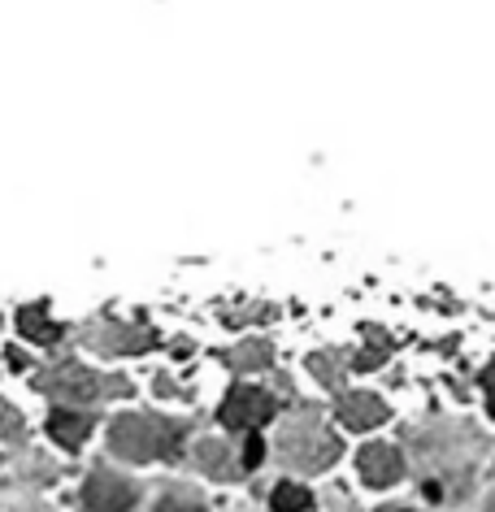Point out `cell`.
Wrapping results in <instances>:
<instances>
[{
  "instance_id": "cell-9",
  "label": "cell",
  "mask_w": 495,
  "mask_h": 512,
  "mask_svg": "<svg viewBox=\"0 0 495 512\" xmlns=\"http://www.w3.org/2000/svg\"><path fill=\"white\" fill-rule=\"evenodd\" d=\"M192 460H196V469L209 473V478H235V473H239V460H235V452L222 439H200Z\"/></svg>"
},
{
  "instance_id": "cell-20",
  "label": "cell",
  "mask_w": 495,
  "mask_h": 512,
  "mask_svg": "<svg viewBox=\"0 0 495 512\" xmlns=\"http://www.w3.org/2000/svg\"><path fill=\"white\" fill-rule=\"evenodd\" d=\"M491 417H495V391H491Z\"/></svg>"
},
{
  "instance_id": "cell-19",
  "label": "cell",
  "mask_w": 495,
  "mask_h": 512,
  "mask_svg": "<svg viewBox=\"0 0 495 512\" xmlns=\"http://www.w3.org/2000/svg\"><path fill=\"white\" fill-rule=\"evenodd\" d=\"M378 512H409V508H400V504H396V508H378Z\"/></svg>"
},
{
  "instance_id": "cell-4",
  "label": "cell",
  "mask_w": 495,
  "mask_h": 512,
  "mask_svg": "<svg viewBox=\"0 0 495 512\" xmlns=\"http://www.w3.org/2000/svg\"><path fill=\"white\" fill-rule=\"evenodd\" d=\"M135 482H126L122 473L113 469H96L92 478L83 486V508L87 512H126L135 504Z\"/></svg>"
},
{
  "instance_id": "cell-8",
  "label": "cell",
  "mask_w": 495,
  "mask_h": 512,
  "mask_svg": "<svg viewBox=\"0 0 495 512\" xmlns=\"http://www.w3.org/2000/svg\"><path fill=\"white\" fill-rule=\"evenodd\" d=\"M357 469H361V478L370 486H391L404 473V460H400V452L391 443H370V447H361Z\"/></svg>"
},
{
  "instance_id": "cell-6",
  "label": "cell",
  "mask_w": 495,
  "mask_h": 512,
  "mask_svg": "<svg viewBox=\"0 0 495 512\" xmlns=\"http://www.w3.org/2000/svg\"><path fill=\"white\" fill-rule=\"evenodd\" d=\"M87 348H96L100 356H126V352H148L152 335L144 326H118V322H100L87 330Z\"/></svg>"
},
{
  "instance_id": "cell-7",
  "label": "cell",
  "mask_w": 495,
  "mask_h": 512,
  "mask_svg": "<svg viewBox=\"0 0 495 512\" xmlns=\"http://www.w3.org/2000/svg\"><path fill=\"white\" fill-rule=\"evenodd\" d=\"M335 417L344 421L348 430H374V426H383L387 421V404L378 400V395H370V391H352V395H339Z\"/></svg>"
},
{
  "instance_id": "cell-12",
  "label": "cell",
  "mask_w": 495,
  "mask_h": 512,
  "mask_svg": "<svg viewBox=\"0 0 495 512\" xmlns=\"http://www.w3.org/2000/svg\"><path fill=\"white\" fill-rule=\"evenodd\" d=\"M48 434H53L57 443H66V447H79L87 434H92V417H83V413H66V408H57L53 417H48Z\"/></svg>"
},
{
  "instance_id": "cell-5",
  "label": "cell",
  "mask_w": 495,
  "mask_h": 512,
  "mask_svg": "<svg viewBox=\"0 0 495 512\" xmlns=\"http://www.w3.org/2000/svg\"><path fill=\"white\" fill-rule=\"evenodd\" d=\"M270 417H274V395H265L257 387H235L222 404V421L231 430H257Z\"/></svg>"
},
{
  "instance_id": "cell-1",
  "label": "cell",
  "mask_w": 495,
  "mask_h": 512,
  "mask_svg": "<svg viewBox=\"0 0 495 512\" xmlns=\"http://www.w3.org/2000/svg\"><path fill=\"white\" fill-rule=\"evenodd\" d=\"M179 439L183 430L165 417H148V413H135V417H118L109 430V447L118 452L122 460H135V465H148V460H170L179 456Z\"/></svg>"
},
{
  "instance_id": "cell-10",
  "label": "cell",
  "mask_w": 495,
  "mask_h": 512,
  "mask_svg": "<svg viewBox=\"0 0 495 512\" xmlns=\"http://www.w3.org/2000/svg\"><path fill=\"white\" fill-rule=\"evenodd\" d=\"M18 326H22V335H27V339H35V343H44V348H53V343H61V339H66V326L48 322L44 304H27V309L18 313Z\"/></svg>"
},
{
  "instance_id": "cell-2",
  "label": "cell",
  "mask_w": 495,
  "mask_h": 512,
  "mask_svg": "<svg viewBox=\"0 0 495 512\" xmlns=\"http://www.w3.org/2000/svg\"><path fill=\"white\" fill-rule=\"evenodd\" d=\"M35 387L53 400H66V404H96V400H109V395H131V382L126 378H100L83 365H53L35 378Z\"/></svg>"
},
{
  "instance_id": "cell-17",
  "label": "cell",
  "mask_w": 495,
  "mask_h": 512,
  "mask_svg": "<svg viewBox=\"0 0 495 512\" xmlns=\"http://www.w3.org/2000/svg\"><path fill=\"white\" fill-rule=\"evenodd\" d=\"M261 456H265V443L257 439V434H248V443H244V469H257Z\"/></svg>"
},
{
  "instance_id": "cell-13",
  "label": "cell",
  "mask_w": 495,
  "mask_h": 512,
  "mask_svg": "<svg viewBox=\"0 0 495 512\" xmlns=\"http://www.w3.org/2000/svg\"><path fill=\"white\" fill-rule=\"evenodd\" d=\"M157 512H205V499H200L196 491H187V486H174V491L161 495Z\"/></svg>"
},
{
  "instance_id": "cell-11",
  "label": "cell",
  "mask_w": 495,
  "mask_h": 512,
  "mask_svg": "<svg viewBox=\"0 0 495 512\" xmlns=\"http://www.w3.org/2000/svg\"><path fill=\"white\" fill-rule=\"evenodd\" d=\"M226 365H231L235 374H257V369L274 365V348L265 339H248V343H239V348L226 352Z\"/></svg>"
},
{
  "instance_id": "cell-16",
  "label": "cell",
  "mask_w": 495,
  "mask_h": 512,
  "mask_svg": "<svg viewBox=\"0 0 495 512\" xmlns=\"http://www.w3.org/2000/svg\"><path fill=\"white\" fill-rule=\"evenodd\" d=\"M18 434H22V417H18V408L0 400V439H18Z\"/></svg>"
},
{
  "instance_id": "cell-3",
  "label": "cell",
  "mask_w": 495,
  "mask_h": 512,
  "mask_svg": "<svg viewBox=\"0 0 495 512\" xmlns=\"http://www.w3.org/2000/svg\"><path fill=\"white\" fill-rule=\"evenodd\" d=\"M278 452H283L287 469L317 473V469H326V465H335L339 460V439L326 426H317V421H296V426L283 430Z\"/></svg>"
},
{
  "instance_id": "cell-15",
  "label": "cell",
  "mask_w": 495,
  "mask_h": 512,
  "mask_svg": "<svg viewBox=\"0 0 495 512\" xmlns=\"http://www.w3.org/2000/svg\"><path fill=\"white\" fill-rule=\"evenodd\" d=\"M309 369L326 382V387H339V378H344V374H339V356H335V352H326V356L317 352V356H309Z\"/></svg>"
},
{
  "instance_id": "cell-14",
  "label": "cell",
  "mask_w": 495,
  "mask_h": 512,
  "mask_svg": "<svg viewBox=\"0 0 495 512\" xmlns=\"http://www.w3.org/2000/svg\"><path fill=\"white\" fill-rule=\"evenodd\" d=\"M274 512H304L313 504L309 499V491H304V486H291V482H283V486H274Z\"/></svg>"
},
{
  "instance_id": "cell-21",
  "label": "cell",
  "mask_w": 495,
  "mask_h": 512,
  "mask_svg": "<svg viewBox=\"0 0 495 512\" xmlns=\"http://www.w3.org/2000/svg\"><path fill=\"white\" fill-rule=\"evenodd\" d=\"M487 512H495V504H491V508H487Z\"/></svg>"
},
{
  "instance_id": "cell-18",
  "label": "cell",
  "mask_w": 495,
  "mask_h": 512,
  "mask_svg": "<svg viewBox=\"0 0 495 512\" xmlns=\"http://www.w3.org/2000/svg\"><path fill=\"white\" fill-rule=\"evenodd\" d=\"M482 382H487V387H491V391H495V365H491V369H487V374H482Z\"/></svg>"
}]
</instances>
